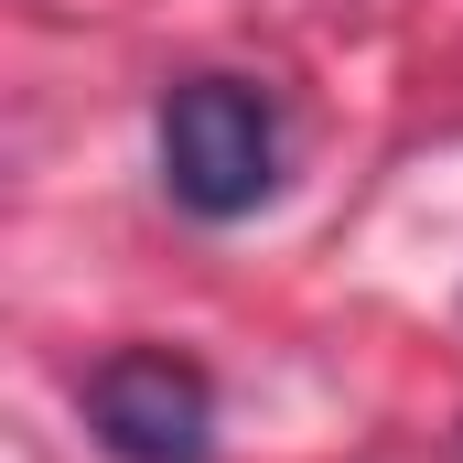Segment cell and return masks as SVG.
I'll return each instance as SVG.
<instances>
[{
  "label": "cell",
  "mask_w": 463,
  "mask_h": 463,
  "mask_svg": "<svg viewBox=\"0 0 463 463\" xmlns=\"http://www.w3.org/2000/svg\"><path fill=\"white\" fill-rule=\"evenodd\" d=\"M151 151H162V194L194 227H237L280 194V109L248 76H184L151 109Z\"/></svg>",
  "instance_id": "1"
},
{
  "label": "cell",
  "mask_w": 463,
  "mask_h": 463,
  "mask_svg": "<svg viewBox=\"0 0 463 463\" xmlns=\"http://www.w3.org/2000/svg\"><path fill=\"white\" fill-rule=\"evenodd\" d=\"M87 431L109 463H205L216 453V377L173 345H118L87 366Z\"/></svg>",
  "instance_id": "2"
}]
</instances>
